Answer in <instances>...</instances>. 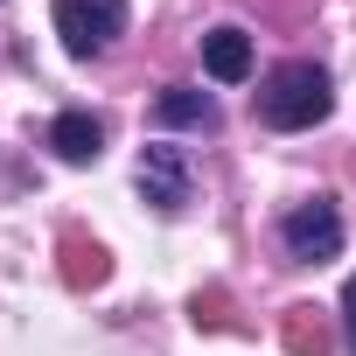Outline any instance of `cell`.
<instances>
[{
    "label": "cell",
    "instance_id": "cell-1",
    "mask_svg": "<svg viewBox=\"0 0 356 356\" xmlns=\"http://www.w3.org/2000/svg\"><path fill=\"white\" fill-rule=\"evenodd\" d=\"M328 112H335L328 70H321V63H307V56L280 63V70L259 84V119H266L273 133H307V126H321Z\"/></svg>",
    "mask_w": 356,
    "mask_h": 356
},
{
    "label": "cell",
    "instance_id": "cell-2",
    "mask_svg": "<svg viewBox=\"0 0 356 356\" xmlns=\"http://www.w3.org/2000/svg\"><path fill=\"white\" fill-rule=\"evenodd\" d=\"M49 22L70 56H105L126 35V0H49Z\"/></svg>",
    "mask_w": 356,
    "mask_h": 356
},
{
    "label": "cell",
    "instance_id": "cell-3",
    "mask_svg": "<svg viewBox=\"0 0 356 356\" xmlns=\"http://www.w3.org/2000/svg\"><path fill=\"white\" fill-rule=\"evenodd\" d=\"M280 245H286L293 266H321V259H335V252H342V210H335V196H307V203H293V210L280 217Z\"/></svg>",
    "mask_w": 356,
    "mask_h": 356
},
{
    "label": "cell",
    "instance_id": "cell-4",
    "mask_svg": "<svg viewBox=\"0 0 356 356\" xmlns=\"http://www.w3.org/2000/svg\"><path fill=\"white\" fill-rule=\"evenodd\" d=\"M133 182H140V196H147L161 217H182V210L196 203V175H189V154H182V147H168V140L140 147V168H133Z\"/></svg>",
    "mask_w": 356,
    "mask_h": 356
},
{
    "label": "cell",
    "instance_id": "cell-5",
    "mask_svg": "<svg viewBox=\"0 0 356 356\" xmlns=\"http://www.w3.org/2000/svg\"><path fill=\"white\" fill-rule=\"evenodd\" d=\"M49 147H56V161L91 168V161L105 154V119H98V112H84V105H70V112H56V119H49Z\"/></svg>",
    "mask_w": 356,
    "mask_h": 356
},
{
    "label": "cell",
    "instance_id": "cell-6",
    "mask_svg": "<svg viewBox=\"0 0 356 356\" xmlns=\"http://www.w3.org/2000/svg\"><path fill=\"white\" fill-rule=\"evenodd\" d=\"M203 70H210L217 84H245V77H252V35H245L238 22L210 29V35H203Z\"/></svg>",
    "mask_w": 356,
    "mask_h": 356
},
{
    "label": "cell",
    "instance_id": "cell-7",
    "mask_svg": "<svg viewBox=\"0 0 356 356\" xmlns=\"http://www.w3.org/2000/svg\"><path fill=\"white\" fill-rule=\"evenodd\" d=\"M56 252H63V286H105V273H112V259H105V245L98 238H84V231H63L56 238Z\"/></svg>",
    "mask_w": 356,
    "mask_h": 356
},
{
    "label": "cell",
    "instance_id": "cell-8",
    "mask_svg": "<svg viewBox=\"0 0 356 356\" xmlns=\"http://www.w3.org/2000/svg\"><path fill=\"white\" fill-rule=\"evenodd\" d=\"M154 119H161V126H203V133H210V126H217V98L196 91V84H168V91L154 98Z\"/></svg>",
    "mask_w": 356,
    "mask_h": 356
},
{
    "label": "cell",
    "instance_id": "cell-9",
    "mask_svg": "<svg viewBox=\"0 0 356 356\" xmlns=\"http://www.w3.org/2000/svg\"><path fill=\"white\" fill-rule=\"evenodd\" d=\"M314 314H321V307H286V349H293V356H328V335H321Z\"/></svg>",
    "mask_w": 356,
    "mask_h": 356
},
{
    "label": "cell",
    "instance_id": "cell-10",
    "mask_svg": "<svg viewBox=\"0 0 356 356\" xmlns=\"http://www.w3.org/2000/svg\"><path fill=\"white\" fill-rule=\"evenodd\" d=\"M342 328H349V349H356V273H349V286H342Z\"/></svg>",
    "mask_w": 356,
    "mask_h": 356
}]
</instances>
